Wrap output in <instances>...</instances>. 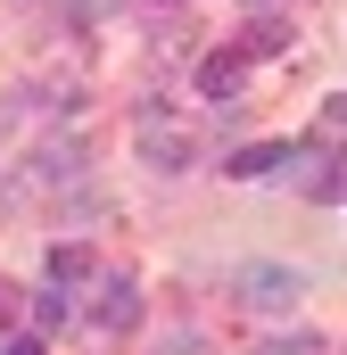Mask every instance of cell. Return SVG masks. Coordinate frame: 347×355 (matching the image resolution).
Masks as SVG:
<instances>
[{
	"instance_id": "7a4b0ae2",
	"label": "cell",
	"mask_w": 347,
	"mask_h": 355,
	"mask_svg": "<svg viewBox=\"0 0 347 355\" xmlns=\"http://www.w3.org/2000/svg\"><path fill=\"white\" fill-rule=\"evenodd\" d=\"M133 141H141V157H149V166H158V174H182V166H190V157H198V141H190V132H182V124H174L166 107H149V116H141V132H133Z\"/></svg>"
},
{
	"instance_id": "5b68a950",
	"label": "cell",
	"mask_w": 347,
	"mask_h": 355,
	"mask_svg": "<svg viewBox=\"0 0 347 355\" xmlns=\"http://www.w3.org/2000/svg\"><path fill=\"white\" fill-rule=\"evenodd\" d=\"M25 182H42V190H67V182H83V149L75 141H50V149H33V174Z\"/></svg>"
},
{
	"instance_id": "277c9868",
	"label": "cell",
	"mask_w": 347,
	"mask_h": 355,
	"mask_svg": "<svg viewBox=\"0 0 347 355\" xmlns=\"http://www.w3.org/2000/svg\"><path fill=\"white\" fill-rule=\"evenodd\" d=\"M91 322H99V331H141V289H133L124 272H108V281H99V306H91Z\"/></svg>"
},
{
	"instance_id": "3957f363",
	"label": "cell",
	"mask_w": 347,
	"mask_h": 355,
	"mask_svg": "<svg viewBox=\"0 0 347 355\" xmlns=\"http://www.w3.org/2000/svg\"><path fill=\"white\" fill-rule=\"evenodd\" d=\"M281 166H306V149H298V141H257V149L223 157V174H232V182H264V174H281Z\"/></svg>"
},
{
	"instance_id": "9c48e42d",
	"label": "cell",
	"mask_w": 347,
	"mask_h": 355,
	"mask_svg": "<svg viewBox=\"0 0 347 355\" xmlns=\"http://www.w3.org/2000/svg\"><path fill=\"white\" fill-rule=\"evenodd\" d=\"M83 272H91V248H83V240H67V248L50 257V281H83Z\"/></svg>"
},
{
	"instance_id": "8fae6325",
	"label": "cell",
	"mask_w": 347,
	"mask_h": 355,
	"mask_svg": "<svg viewBox=\"0 0 347 355\" xmlns=\"http://www.w3.org/2000/svg\"><path fill=\"white\" fill-rule=\"evenodd\" d=\"M0 355H42V339H33V331H17V339H8Z\"/></svg>"
},
{
	"instance_id": "30bf717a",
	"label": "cell",
	"mask_w": 347,
	"mask_h": 355,
	"mask_svg": "<svg viewBox=\"0 0 347 355\" xmlns=\"http://www.w3.org/2000/svg\"><path fill=\"white\" fill-rule=\"evenodd\" d=\"M257 355H314V339H264Z\"/></svg>"
},
{
	"instance_id": "6da1fadb",
	"label": "cell",
	"mask_w": 347,
	"mask_h": 355,
	"mask_svg": "<svg viewBox=\"0 0 347 355\" xmlns=\"http://www.w3.org/2000/svg\"><path fill=\"white\" fill-rule=\"evenodd\" d=\"M232 297H240L248 314H289V306L306 297V281H298L289 265H240L232 272Z\"/></svg>"
},
{
	"instance_id": "ba28073f",
	"label": "cell",
	"mask_w": 347,
	"mask_h": 355,
	"mask_svg": "<svg viewBox=\"0 0 347 355\" xmlns=\"http://www.w3.org/2000/svg\"><path fill=\"white\" fill-rule=\"evenodd\" d=\"M67 314H75V297H67V281H50V289H33V322H42V331H58Z\"/></svg>"
},
{
	"instance_id": "8992f818",
	"label": "cell",
	"mask_w": 347,
	"mask_h": 355,
	"mask_svg": "<svg viewBox=\"0 0 347 355\" xmlns=\"http://www.w3.org/2000/svg\"><path fill=\"white\" fill-rule=\"evenodd\" d=\"M298 190H306V198H323V207H331V198H347V157L314 149V157H306V174H298Z\"/></svg>"
},
{
	"instance_id": "52a82bcc",
	"label": "cell",
	"mask_w": 347,
	"mask_h": 355,
	"mask_svg": "<svg viewBox=\"0 0 347 355\" xmlns=\"http://www.w3.org/2000/svg\"><path fill=\"white\" fill-rule=\"evenodd\" d=\"M240 67H248L240 50H215V58H198V91H207L215 107H232V91H240Z\"/></svg>"
}]
</instances>
